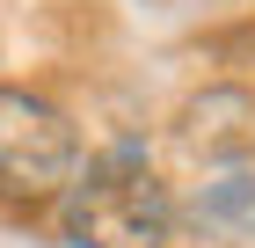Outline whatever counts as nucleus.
<instances>
[{
	"instance_id": "obj_1",
	"label": "nucleus",
	"mask_w": 255,
	"mask_h": 248,
	"mask_svg": "<svg viewBox=\"0 0 255 248\" xmlns=\"http://www.w3.org/2000/svg\"><path fill=\"white\" fill-rule=\"evenodd\" d=\"M175 227L182 205L138 146H110L80 161L73 183L59 190V234L73 248H168Z\"/></svg>"
},
{
	"instance_id": "obj_4",
	"label": "nucleus",
	"mask_w": 255,
	"mask_h": 248,
	"mask_svg": "<svg viewBox=\"0 0 255 248\" xmlns=\"http://www.w3.org/2000/svg\"><path fill=\"white\" fill-rule=\"evenodd\" d=\"M197 227L212 241H226V248L255 241V168L248 161L241 168H204V183H197Z\"/></svg>"
},
{
	"instance_id": "obj_2",
	"label": "nucleus",
	"mask_w": 255,
	"mask_h": 248,
	"mask_svg": "<svg viewBox=\"0 0 255 248\" xmlns=\"http://www.w3.org/2000/svg\"><path fill=\"white\" fill-rule=\"evenodd\" d=\"M80 168V132L59 102L29 95V88H0V205H59V190Z\"/></svg>"
},
{
	"instance_id": "obj_3",
	"label": "nucleus",
	"mask_w": 255,
	"mask_h": 248,
	"mask_svg": "<svg viewBox=\"0 0 255 248\" xmlns=\"http://www.w3.org/2000/svg\"><path fill=\"white\" fill-rule=\"evenodd\" d=\"M182 146L204 161V168H241L255 161V95L241 88H204L197 102H182Z\"/></svg>"
}]
</instances>
